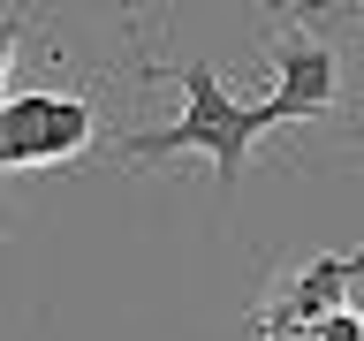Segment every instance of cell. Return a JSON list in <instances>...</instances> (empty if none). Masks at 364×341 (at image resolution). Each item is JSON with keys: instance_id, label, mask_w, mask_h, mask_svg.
I'll use <instances>...</instances> for the list:
<instances>
[{"instance_id": "obj_3", "label": "cell", "mask_w": 364, "mask_h": 341, "mask_svg": "<svg viewBox=\"0 0 364 341\" xmlns=\"http://www.w3.org/2000/svg\"><path fill=\"white\" fill-rule=\"evenodd\" d=\"M334 91H341L334 45H318V38H289L281 53H273V91H266L273 121H304V114H326V107H334Z\"/></svg>"}, {"instance_id": "obj_1", "label": "cell", "mask_w": 364, "mask_h": 341, "mask_svg": "<svg viewBox=\"0 0 364 341\" xmlns=\"http://www.w3.org/2000/svg\"><path fill=\"white\" fill-rule=\"evenodd\" d=\"M258 129H273V107H266V99L243 107V99L220 84V68H213V61H190V68H182V121L122 136V152H129V159L205 152V159H213V175H220V190H235V182H243L250 144H258Z\"/></svg>"}, {"instance_id": "obj_4", "label": "cell", "mask_w": 364, "mask_h": 341, "mask_svg": "<svg viewBox=\"0 0 364 341\" xmlns=\"http://www.w3.org/2000/svg\"><path fill=\"white\" fill-rule=\"evenodd\" d=\"M8 61H16V23H0V84H8Z\"/></svg>"}, {"instance_id": "obj_2", "label": "cell", "mask_w": 364, "mask_h": 341, "mask_svg": "<svg viewBox=\"0 0 364 341\" xmlns=\"http://www.w3.org/2000/svg\"><path fill=\"white\" fill-rule=\"evenodd\" d=\"M99 136V114L68 91H16L0 99V167H53Z\"/></svg>"}, {"instance_id": "obj_5", "label": "cell", "mask_w": 364, "mask_h": 341, "mask_svg": "<svg viewBox=\"0 0 364 341\" xmlns=\"http://www.w3.org/2000/svg\"><path fill=\"white\" fill-rule=\"evenodd\" d=\"M0 235H8V227H0Z\"/></svg>"}]
</instances>
